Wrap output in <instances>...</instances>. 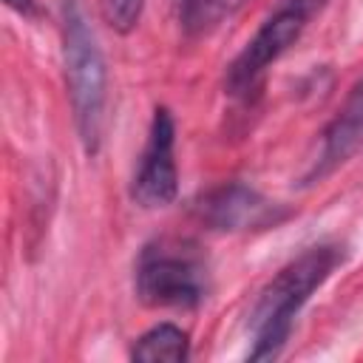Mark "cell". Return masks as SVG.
Instances as JSON below:
<instances>
[{
  "label": "cell",
  "instance_id": "cell-11",
  "mask_svg": "<svg viewBox=\"0 0 363 363\" xmlns=\"http://www.w3.org/2000/svg\"><path fill=\"white\" fill-rule=\"evenodd\" d=\"M278 3H284V6H292V9H298L301 14L312 17L315 11H320V9H323V3H326V0H278Z\"/></svg>",
  "mask_w": 363,
  "mask_h": 363
},
{
  "label": "cell",
  "instance_id": "cell-9",
  "mask_svg": "<svg viewBox=\"0 0 363 363\" xmlns=\"http://www.w3.org/2000/svg\"><path fill=\"white\" fill-rule=\"evenodd\" d=\"M247 0H184V26L190 31H207L224 17H233Z\"/></svg>",
  "mask_w": 363,
  "mask_h": 363
},
{
  "label": "cell",
  "instance_id": "cell-5",
  "mask_svg": "<svg viewBox=\"0 0 363 363\" xmlns=\"http://www.w3.org/2000/svg\"><path fill=\"white\" fill-rule=\"evenodd\" d=\"M176 125L167 108H156L147 130V142L139 159V170L130 184V196L139 207L156 210L173 204L179 193V170H176Z\"/></svg>",
  "mask_w": 363,
  "mask_h": 363
},
{
  "label": "cell",
  "instance_id": "cell-7",
  "mask_svg": "<svg viewBox=\"0 0 363 363\" xmlns=\"http://www.w3.org/2000/svg\"><path fill=\"white\" fill-rule=\"evenodd\" d=\"M360 142H363V77L352 85V91L346 94L343 105L337 108V113L326 125L320 156L312 164V170L306 173L303 184H315L323 176H329L335 167H340L357 150Z\"/></svg>",
  "mask_w": 363,
  "mask_h": 363
},
{
  "label": "cell",
  "instance_id": "cell-1",
  "mask_svg": "<svg viewBox=\"0 0 363 363\" xmlns=\"http://www.w3.org/2000/svg\"><path fill=\"white\" fill-rule=\"evenodd\" d=\"M340 261H343L340 247L315 244L275 272V278L261 289L250 315V326H252V349L247 354L250 360L278 357V352L284 349L292 332L295 315Z\"/></svg>",
  "mask_w": 363,
  "mask_h": 363
},
{
  "label": "cell",
  "instance_id": "cell-4",
  "mask_svg": "<svg viewBox=\"0 0 363 363\" xmlns=\"http://www.w3.org/2000/svg\"><path fill=\"white\" fill-rule=\"evenodd\" d=\"M309 17L301 14L292 6L278 3V9L258 26V31L247 40V45L238 51V57L227 68V91L233 96H244L255 88V82L264 77V71L289 51V45L298 43L301 31L306 28Z\"/></svg>",
  "mask_w": 363,
  "mask_h": 363
},
{
  "label": "cell",
  "instance_id": "cell-2",
  "mask_svg": "<svg viewBox=\"0 0 363 363\" xmlns=\"http://www.w3.org/2000/svg\"><path fill=\"white\" fill-rule=\"evenodd\" d=\"M62 65L79 142L88 153H96L105 128L108 68L79 0L62 3Z\"/></svg>",
  "mask_w": 363,
  "mask_h": 363
},
{
  "label": "cell",
  "instance_id": "cell-3",
  "mask_svg": "<svg viewBox=\"0 0 363 363\" xmlns=\"http://www.w3.org/2000/svg\"><path fill=\"white\" fill-rule=\"evenodd\" d=\"M207 261L193 241L159 238L136 261V295L159 309H193L207 298Z\"/></svg>",
  "mask_w": 363,
  "mask_h": 363
},
{
  "label": "cell",
  "instance_id": "cell-12",
  "mask_svg": "<svg viewBox=\"0 0 363 363\" xmlns=\"http://www.w3.org/2000/svg\"><path fill=\"white\" fill-rule=\"evenodd\" d=\"M6 6L14 9V11L23 14V17H34V14H37V3H34V0H6Z\"/></svg>",
  "mask_w": 363,
  "mask_h": 363
},
{
  "label": "cell",
  "instance_id": "cell-10",
  "mask_svg": "<svg viewBox=\"0 0 363 363\" xmlns=\"http://www.w3.org/2000/svg\"><path fill=\"white\" fill-rule=\"evenodd\" d=\"M142 9H145V0H99L102 20L119 34H128L136 28Z\"/></svg>",
  "mask_w": 363,
  "mask_h": 363
},
{
  "label": "cell",
  "instance_id": "cell-6",
  "mask_svg": "<svg viewBox=\"0 0 363 363\" xmlns=\"http://www.w3.org/2000/svg\"><path fill=\"white\" fill-rule=\"evenodd\" d=\"M196 218L210 227V230H252V227H269L284 218L272 201H267L258 190L241 184V182H227L221 187L207 190L193 201Z\"/></svg>",
  "mask_w": 363,
  "mask_h": 363
},
{
  "label": "cell",
  "instance_id": "cell-8",
  "mask_svg": "<svg viewBox=\"0 0 363 363\" xmlns=\"http://www.w3.org/2000/svg\"><path fill=\"white\" fill-rule=\"evenodd\" d=\"M190 354L187 332L176 323H156L136 337L130 357L139 363H182Z\"/></svg>",
  "mask_w": 363,
  "mask_h": 363
}]
</instances>
